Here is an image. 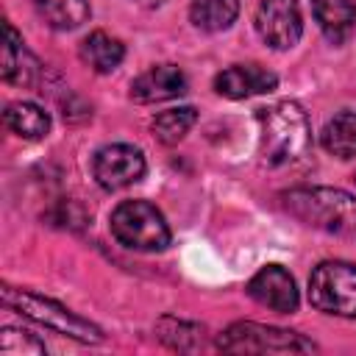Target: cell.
Here are the masks:
<instances>
[{
  "instance_id": "1",
  "label": "cell",
  "mask_w": 356,
  "mask_h": 356,
  "mask_svg": "<svg viewBox=\"0 0 356 356\" xmlns=\"http://www.w3.org/2000/svg\"><path fill=\"white\" fill-rule=\"evenodd\" d=\"M281 200L292 217H298L312 228L328 234L356 231V197L350 192L331 186H300L284 192Z\"/></svg>"
},
{
  "instance_id": "2",
  "label": "cell",
  "mask_w": 356,
  "mask_h": 356,
  "mask_svg": "<svg viewBox=\"0 0 356 356\" xmlns=\"http://www.w3.org/2000/svg\"><path fill=\"white\" fill-rule=\"evenodd\" d=\"M261 125V153L267 164H286L306 153L312 142V128L306 111L295 100H281L275 106L259 108Z\"/></svg>"
},
{
  "instance_id": "3",
  "label": "cell",
  "mask_w": 356,
  "mask_h": 356,
  "mask_svg": "<svg viewBox=\"0 0 356 356\" xmlns=\"http://www.w3.org/2000/svg\"><path fill=\"white\" fill-rule=\"evenodd\" d=\"M0 295H3V303L8 309L36 320L44 328H53L56 334H64V337H72V339H81V342H103V331L97 325L72 314L67 306H61L50 298H42V295H33V292H25V289H14V286H3Z\"/></svg>"
},
{
  "instance_id": "4",
  "label": "cell",
  "mask_w": 356,
  "mask_h": 356,
  "mask_svg": "<svg viewBox=\"0 0 356 356\" xmlns=\"http://www.w3.org/2000/svg\"><path fill=\"white\" fill-rule=\"evenodd\" d=\"M111 234L131 250L156 253L170 245V228L147 200H125L111 211Z\"/></svg>"
},
{
  "instance_id": "5",
  "label": "cell",
  "mask_w": 356,
  "mask_h": 356,
  "mask_svg": "<svg viewBox=\"0 0 356 356\" xmlns=\"http://www.w3.org/2000/svg\"><path fill=\"white\" fill-rule=\"evenodd\" d=\"M309 300L325 314L356 317V267L345 261L317 264L309 278Z\"/></svg>"
},
{
  "instance_id": "6",
  "label": "cell",
  "mask_w": 356,
  "mask_h": 356,
  "mask_svg": "<svg viewBox=\"0 0 356 356\" xmlns=\"http://www.w3.org/2000/svg\"><path fill=\"white\" fill-rule=\"evenodd\" d=\"M217 348L228 350V353H303V350H314V345L309 339H303L300 334L259 325V323H234L225 334H220Z\"/></svg>"
},
{
  "instance_id": "7",
  "label": "cell",
  "mask_w": 356,
  "mask_h": 356,
  "mask_svg": "<svg viewBox=\"0 0 356 356\" xmlns=\"http://www.w3.org/2000/svg\"><path fill=\"white\" fill-rule=\"evenodd\" d=\"M256 31L270 47L289 50L303 33L298 0H261L256 8Z\"/></svg>"
},
{
  "instance_id": "8",
  "label": "cell",
  "mask_w": 356,
  "mask_h": 356,
  "mask_svg": "<svg viewBox=\"0 0 356 356\" xmlns=\"http://www.w3.org/2000/svg\"><path fill=\"white\" fill-rule=\"evenodd\" d=\"M92 170H95V181L103 189L114 192L136 184L145 175V156L131 145H106L97 150Z\"/></svg>"
},
{
  "instance_id": "9",
  "label": "cell",
  "mask_w": 356,
  "mask_h": 356,
  "mask_svg": "<svg viewBox=\"0 0 356 356\" xmlns=\"http://www.w3.org/2000/svg\"><path fill=\"white\" fill-rule=\"evenodd\" d=\"M248 295L267 306L270 312H281V314H289L298 309V289H295V281L292 275L281 267V264H267L261 267L250 281H248Z\"/></svg>"
},
{
  "instance_id": "10",
  "label": "cell",
  "mask_w": 356,
  "mask_h": 356,
  "mask_svg": "<svg viewBox=\"0 0 356 356\" xmlns=\"http://www.w3.org/2000/svg\"><path fill=\"white\" fill-rule=\"evenodd\" d=\"M275 86H278L275 72L264 70L261 64H234V67L222 70L214 78V89L222 97H231V100H242V97H250V95H264V92H273Z\"/></svg>"
},
{
  "instance_id": "11",
  "label": "cell",
  "mask_w": 356,
  "mask_h": 356,
  "mask_svg": "<svg viewBox=\"0 0 356 356\" xmlns=\"http://www.w3.org/2000/svg\"><path fill=\"white\" fill-rule=\"evenodd\" d=\"M184 92H186V75L172 64L150 67L131 83V97L136 103H161V100H172L178 95H184Z\"/></svg>"
},
{
  "instance_id": "12",
  "label": "cell",
  "mask_w": 356,
  "mask_h": 356,
  "mask_svg": "<svg viewBox=\"0 0 356 356\" xmlns=\"http://www.w3.org/2000/svg\"><path fill=\"white\" fill-rule=\"evenodd\" d=\"M39 75V61L25 50L22 36L6 22V44H3V81L17 86H31Z\"/></svg>"
},
{
  "instance_id": "13",
  "label": "cell",
  "mask_w": 356,
  "mask_h": 356,
  "mask_svg": "<svg viewBox=\"0 0 356 356\" xmlns=\"http://www.w3.org/2000/svg\"><path fill=\"white\" fill-rule=\"evenodd\" d=\"M314 19L331 42H345L356 28L353 0H312Z\"/></svg>"
},
{
  "instance_id": "14",
  "label": "cell",
  "mask_w": 356,
  "mask_h": 356,
  "mask_svg": "<svg viewBox=\"0 0 356 356\" xmlns=\"http://www.w3.org/2000/svg\"><path fill=\"white\" fill-rule=\"evenodd\" d=\"M122 56H125L122 42L108 36V33H103V31H95L81 42V58L95 72H111L114 67H120Z\"/></svg>"
},
{
  "instance_id": "15",
  "label": "cell",
  "mask_w": 356,
  "mask_h": 356,
  "mask_svg": "<svg viewBox=\"0 0 356 356\" xmlns=\"http://www.w3.org/2000/svg\"><path fill=\"white\" fill-rule=\"evenodd\" d=\"M323 147L337 159H353L356 156V111H342L331 117L320 134Z\"/></svg>"
},
{
  "instance_id": "16",
  "label": "cell",
  "mask_w": 356,
  "mask_h": 356,
  "mask_svg": "<svg viewBox=\"0 0 356 356\" xmlns=\"http://www.w3.org/2000/svg\"><path fill=\"white\" fill-rule=\"evenodd\" d=\"M39 17L56 31H72L89 19L86 0H31Z\"/></svg>"
},
{
  "instance_id": "17",
  "label": "cell",
  "mask_w": 356,
  "mask_h": 356,
  "mask_svg": "<svg viewBox=\"0 0 356 356\" xmlns=\"http://www.w3.org/2000/svg\"><path fill=\"white\" fill-rule=\"evenodd\" d=\"M6 125L22 139H42L50 131V117L33 103H11L6 108Z\"/></svg>"
},
{
  "instance_id": "18",
  "label": "cell",
  "mask_w": 356,
  "mask_h": 356,
  "mask_svg": "<svg viewBox=\"0 0 356 356\" xmlns=\"http://www.w3.org/2000/svg\"><path fill=\"white\" fill-rule=\"evenodd\" d=\"M189 14L203 31H225L239 14V0H192Z\"/></svg>"
},
{
  "instance_id": "19",
  "label": "cell",
  "mask_w": 356,
  "mask_h": 356,
  "mask_svg": "<svg viewBox=\"0 0 356 356\" xmlns=\"http://www.w3.org/2000/svg\"><path fill=\"white\" fill-rule=\"evenodd\" d=\"M195 120H197L195 108H192V106H184V108L161 111V114L153 120L150 128H153V134H156L159 142H164V145H175L178 139L186 136V131L195 125Z\"/></svg>"
},
{
  "instance_id": "20",
  "label": "cell",
  "mask_w": 356,
  "mask_h": 356,
  "mask_svg": "<svg viewBox=\"0 0 356 356\" xmlns=\"http://www.w3.org/2000/svg\"><path fill=\"white\" fill-rule=\"evenodd\" d=\"M159 337L175 350H192V348L203 345V328L200 325H192V323H184V320H172V317H164L159 323Z\"/></svg>"
},
{
  "instance_id": "21",
  "label": "cell",
  "mask_w": 356,
  "mask_h": 356,
  "mask_svg": "<svg viewBox=\"0 0 356 356\" xmlns=\"http://www.w3.org/2000/svg\"><path fill=\"white\" fill-rule=\"evenodd\" d=\"M0 350L6 356H17V353H44V345L31 339L25 331H17V328H3V337H0Z\"/></svg>"
},
{
  "instance_id": "22",
  "label": "cell",
  "mask_w": 356,
  "mask_h": 356,
  "mask_svg": "<svg viewBox=\"0 0 356 356\" xmlns=\"http://www.w3.org/2000/svg\"><path fill=\"white\" fill-rule=\"evenodd\" d=\"M139 3H147V6H156V3H161V0H139Z\"/></svg>"
}]
</instances>
